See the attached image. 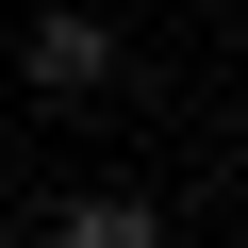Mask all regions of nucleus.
<instances>
[{"label": "nucleus", "instance_id": "obj_1", "mask_svg": "<svg viewBox=\"0 0 248 248\" xmlns=\"http://www.w3.org/2000/svg\"><path fill=\"white\" fill-rule=\"evenodd\" d=\"M17 66H33V99H99V83H116V33H99V17H33Z\"/></svg>", "mask_w": 248, "mask_h": 248}, {"label": "nucleus", "instance_id": "obj_2", "mask_svg": "<svg viewBox=\"0 0 248 248\" xmlns=\"http://www.w3.org/2000/svg\"><path fill=\"white\" fill-rule=\"evenodd\" d=\"M50 248H166V215H149V199H66Z\"/></svg>", "mask_w": 248, "mask_h": 248}]
</instances>
